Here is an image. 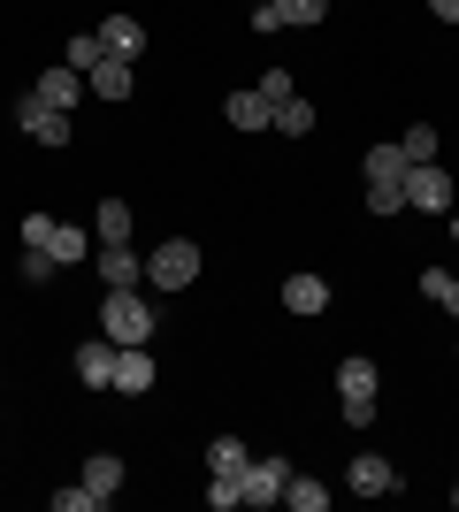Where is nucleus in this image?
<instances>
[{"instance_id": "nucleus-7", "label": "nucleus", "mask_w": 459, "mask_h": 512, "mask_svg": "<svg viewBox=\"0 0 459 512\" xmlns=\"http://www.w3.org/2000/svg\"><path fill=\"white\" fill-rule=\"evenodd\" d=\"M153 375H161V367H153L146 344H115V383H108V390H123V398H146Z\"/></svg>"}, {"instance_id": "nucleus-30", "label": "nucleus", "mask_w": 459, "mask_h": 512, "mask_svg": "<svg viewBox=\"0 0 459 512\" xmlns=\"http://www.w3.org/2000/svg\"><path fill=\"white\" fill-rule=\"evenodd\" d=\"M437 306H444V314L459 321V276H452V283H444V291H437Z\"/></svg>"}, {"instance_id": "nucleus-21", "label": "nucleus", "mask_w": 459, "mask_h": 512, "mask_svg": "<svg viewBox=\"0 0 459 512\" xmlns=\"http://www.w3.org/2000/svg\"><path fill=\"white\" fill-rule=\"evenodd\" d=\"M284 505H291V512H322V505H329V490L314 482V474H291V482H284Z\"/></svg>"}, {"instance_id": "nucleus-26", "label": "nucleus", "mask_w": 459, "mask_h": 512, "mask_svg": "<svg viewBox=\"0 0 459 512\" xmlns=\"http://www.w3.org/2000/svg\"><path fill=\"white\" fill-rule=\"evenodd\" d=\"M54 268H62V260L46 253V245H23V283H46Z\"/></svg>"}, {"instance_id": "nucleus-23", "label": "nucleus", "mask_w": 459, "mask_h": 512, "mask_svg": "<svg viewBox=\"0 0 459 512\" xmlns=\"http://www.w3.org/2000/svg\"><path fill=\"white\" fill-rule=\"evenodd\" d=\"M100 54H108V46H100V31H77L62 62H69V69H92V62H100Z\"/></svg>"}, {"instance_id": "nucleus-15", "label": "nucleus", "mask_w": 459, "mask_h": 512, "mask_svg": "<svg viewBox=\"0 0 459 512\" xmlns=\"http://www.w3.org/2000/svg\"><path fill=\"white\" fill-rule=\"evenodd\" d=\"M46 253L62 260V268H77V260H92V253H100V237H92V230H77V222H54V237H46Z\"/></svg>"}, {"instance_id": "nucleus-9", "label": "nucleus", "mask_w": 459, "mask_h": 512, "mask_svg": "<svg viewBox=\"0 0 459 512\" xmlns=\"http://www.w3.org/2000/svg\"><path fill=\"white\" fill-rule=\"evenodd\" d=\"M85 69H69V62H46V77H39V100L46 107H62V115H69V107H77V100H85Z\"/></svg>"}, {"instance_id": "nucleus-12", "label": "nucleus", "mask_w": 459, "mask_h": 512, "mask_svg": "<svg viewBox=\"0 0 459 512\" xmlns=\"http://www.w3.org/2000/svg\"><path fill=\"white\" fill-rule=\"evenodd\" d=\"M77 383H85V390H108V383H115V344H108V337L77 344Z\"/></svg>"}, {"instance_id": "nucleus-1", "label": "nucleus", "mask_w": 459, "mask_h": 512, "mask_svg": "<svg viewBox=\"0 0 459 512\" xmlns=\"http://www.w3.org/2000/svg\"><path fill=\"white\" fill-rule=\"evenodd\" d=\"M337 406H345V428H375V360L360 352L337 360Z\"/></svg>"}, {"instance_id": "nucleus-13", "label": "nucleus", "mask_w": 459, "mask_h": 512, "mask_svg": "<svg viewBox=\"0 0 459 512\" xmlns=\"http://www.w3.org/2000/svg\"><path fill=\"white\" fill-rule=\"evenodd\" d=\"M131 230H138L131 199H100V214H92V237H100V245H131Z\"/></svg>"}, {"instance_id": "nucleus-19", "label": "nucleus", "mask_w": 459, "mask_h": 512, "mask_svg": "<svg viewBox=\"0 0 459 512\" xmlns=\"http://www.w3.org/2000/svg\"><path fill=\"white\" fill-rule=\"evenodd\" d=\"M100 46H108V54H123V62H131L138 46H146V23H138V16H108V23H100Z\"/></svg>"}, {"instance_id": "nucleus-16", "label": "nucleus", "mask_w": 459, "mask_h": 512, "mask_svg": "<svg viewBox=\"0 0 459 512\" xmlns=\"http://www.w3.org/2000/svg\"><path fill=\"white\" fill-rule=\"evenodd\" d=\"M222 115H230V130H276V107H268L261 92H230Z\"/></svg>"}, {"instance_id": "nucleus-8", "label": "nucleus", "mask_w": 459, "mask_h": 512, "mask_svg": "<svg viewBox=\"0 0 459 512\" xmlns=\"http://www.w3.org/2000/svg\"><path fill=\"white\" fill-rule=\"evenodd\" d=\"M398 490V467L383 451H352V497H391Z\"/></svg>"}, {"instance_id": "nucleus-11", "label": "nucleus", "mask_w": 459, "mask_h": 512, "mask_svg": "<svg viewBox=\"0 0 459 512\" xmlns=\"http://www.w3.org/2000/svg\"><path fill=\"white\" fill-rule=\"evenodd\" d=\"M85 85H92V100H131V62H123V54H100V62L85 69Z\"/></svg>"}, {"instance_id": "nucleus-24", "label": "nucleus", "mask_w": 459, "mask_h": 512, "mask_svg": "<svg viewBox=\"0 0 459 512\" xmlns=\"http://www.w3.org/2000/svg\"><path fill=\"white\" fill-rule=\"evenodd\" d=\"M46 505H54V512H108V505H100V497L85 490V482H77V490H54V497H46Z\"/></svg>"}, {"instance_id": "nucleus-27", "label": "nucleus", "mask_w": 459, "mask_h": 512, "mask_svg": "<svg viewBox=\"0 0 459 512\" xmlns=\"http://www.w3.org/2000/svg\"><path fill=\"white\" fill-rule=\"evenodd\" d=\"M253 92H261L268 107H284V100H299V92H291V69H268V77H261V85H253Z\"/></svg>"}, {"instance_id": "nucleus-29", "label": "nucleus", "mask_w": 459, "mask_h": 512, "mask_svg": "<svg viewBox=\"0 0 459 512\" xmlns=\"http://www.w3.org/2000/svg\"><path fill=\"white\" fill-rule=\"evenodd\" d=\"M207 505L230 512V505H245V497H238V482H230V474H215V482H207Z\"/></svg>"}, {"instance_id": "nucleus-4", "label": "nucleus", "mask_w": 459, "mask_h": 512, "mask_svg": "<svg viewBox=\"0 0 459 512\" xmlns=\"http://www.w3.org/2000/svg\"><path fill=\"white\" fill-rule=\"evenodd\" d=\"M406 199H414L421 214H452L459 207V184H452L444 161H414V169H406Z\"/></svg>"}, {"instance_id": "nucleus-31", "label": "nucleus", "mask_w": 459, "mask_h": 512, "mask_svg": "<svg viewBox=\"0 0 459 512\" xmlns=\"http://www.w3.org/2000/svg\"><path fill=\"white\" fill-rule=\"evenodd\" d=\"M429 16H444V23H459V0H429Z\"/></svg>"}, {"instance_id": "nucleus-18", "label": "nucleus", "mask_w": 459, "mask_h": 512, "mask_svg": "<svg viewBox=\"0 0 459 512\" xmlns=\"http://www.w3.org/2000/svg\"><path fill=\"white\" fill-rule=\"evenodd\" d=\"M245 467H253V451H245V436H238V428H230V436H215V444H207V474H230V482H238Z\"/></svg>"}, {"instance_id": "nucleus-10", "label": "nucleus", "mask_w": 459, "mask_h": 512, "mask_svg": "<svg viewBox=\"0 0 459 512\" xmlns=\"http://www.w3.org/2000/svg\"><path fill=\"white\" fill-rule=\"evenodd\" d=\"M100 283H108V291H131V283H146V260L131 253V245H100Z\"/></svg>"}, {"instance_id": "nucleus-5", "label": "nucleus", "mask_w": 459, "mask_h": 512, "mask_svg": "<svg viewBox=\"0 0 459 512\" xmlns=\"http://www.w3.org/2000/svg\"><path fill=\"white\" fill-rule=\"evenodd\" d=\"M16 123H23V138H39V146H69V115H62V107H46L39 92H23Z\"/></svg>"}, {"instance_id": "nucleus-20", "label": "nucleus", "mask_w": 459, "mask_h": 512, "mask_svg": "<svg viewBox=\"0 0 459 512\" xmlns=\"http://www.w3.org/2000/svg\"><path fill=\"white\" fill-rule=\"evenodd\" d=\"M360 169H368V184H406V169H414V161H406V146H368V161H360Z\"/></svg>"}, {"instance_id": "nucleus-17", "label": "nucleus", "mask_w": 459, "mask_h": 512, "mask_svg": "<svg viewBox=\"0 0 459 512\" xmlns=\"http://www.w3.org/2000/svg\"><path fill=\"white\" fill-rule=\"evenodd\" d=\"M284 306H291V314H322V306H329V283L314 276V268H299V276H284Z\"/></svg>"}, {"instance_id": "nucleus-6", "label": "nucleus", "mask_w": 459, "mask_h": 512, "mask_svg": "<svg viewBox=\"0 0 459 512\" xmlns=\"http://www.w3.org/2000/svg\"><path fill=\"white\" fill-rule=\"evenodd\" d=\"M284 482H291L284 459H253V467L238 474V497L245 505H284Z\"/></svg>"}, {"instance_id": "nucleus-3", "label": "nucleus", "mask_w": 459, "mask_h": 512, "mask_svg": "<svg viewBox=\"0 0 459 512\" xmlns=\"http://www.w3.org/2000/svg\"><path fill=\"white\" fill-rule=\"evenodd\" d=\"M146 283H153V291H184V283H199V245H192V237L153 245V253H146Z\"/></svg>"}, {"instance_id": "nucleus-22", "label": "nucleus", "mask_w": 459, "mask_h": 512, "mask_svg": "<svg viewBox=\"0 0 459 512\" xmlns=\"http://www.w3.org/2000/svg\"><path fill=\"white\" fill-rule=\"evenodd\" d=\"M276 130H284V138H306V130H314V100H306V92L284 100V107H276Z\"/></svg>"}, {"instance_id": "nucleus-25", "label": "nucleus", "mask_w": 459, "mask_h": 512, "mask_svg": "<svg viewBox=\"0 0 459 512\" xmlns=\"http://www.w3.org/2000/svg\"><path fill=\"white\" fill-rule=\"evenodd\" d=\"M398 146H406V161H437V130H429V123H414L406 138H398Z\"/></svg>"}, {"instance_id": "nucleus-28", "label": "nucleus", "mask_w": 459, "mask_h": 512, "mask_svg": "<svg viewBox=\"0 0 459 512\" xmlns=\"http://www.w3.org/2000/svg\"><path fill=\"white\" fill-rule=\"evenodd\" d=\"M406 207V184H368V214H398Z\"/></svg>"}, {"instance_id": "nucleus-14", "label": "nucleus", "mask_w": 459, "mask_h": 512, "mask_svg": "<svg viewBox=\"0 0 459 512\" xmlns=\"http://www.w3.org/2000/svg\"><path fill=\"white\" fill-rule=\"evenodd\" d=\"M77 482H85V490L100 497V505H115V490H123V459H115V451H92Z\"/></svg>"}, {"instance_id": "nucleus-32", "label": "nucleus", "mask_w": 459, "mask_h": 512, "mask_svg": "<svg viewBox=\"0 0 459 512\" xmlns=\"http://www.w3.org/2000/svg\"><path fill=\"white\" fill-rule=\"evenodd\" d=\"M452 505H459V482H452Z\"/></svg>"}, {"instance_id": "nucleus-2", "label": "nucleus", "mask_w": 459, "mask_h": 512, "mask_svg": "<svg viewBox=\"0 0 459 512\" xmlns=\"http://www.w3.org/2000/svg\"><path fill=\"white\" fill-rule=\"evenodd\" d=\"M100 321H108V344H153V306L131 291H108V306H100Z\"/></svg>"}]
</instances>
